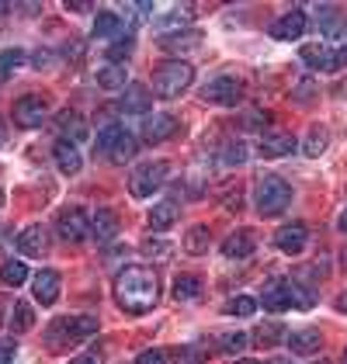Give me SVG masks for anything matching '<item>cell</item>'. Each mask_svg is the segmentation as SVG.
Segmentation results:
<instances>
[{
  "label": "cell",
  "mask_w": 347,
  "mask_h": 364,
  "mask_svg": "<svg viewBox=\"0 0 347 364\" xmlns=\"http://www.w3.org/2000/svg\"><path fill=\"white\" fill-rule=\"evenodd\" d=\"M115 299L125 312L143 316V312H149V309L156 306V299H160V281H156V274H153L149 267H139V264L122 267L115 278Z\"/></svg>",
  "instance_id": "obj_1"
},
{
  "label": "cell",
  "mask_w": 347,
  "mask_h": 364,
  "mask_svg": "<svg viewBox=\"0 0 347 364\" xmlns=\"http://www.w3.org/2000/svg\"><path fill=\"white\" fill-rule=\"evenodd\" d=\"M289 201H292V188L285 177H278V173L257 177V184H254V205H257L260 215H282L289 208Z\"/></svg>",
  "instance_id": "obj_2"
},
{
  "label": "cell",
  "mask_w": 347,
  "mask_h": 364,
  "mask_svg": "<svg viewBox=\"0 0 347 364\" xmlns=\"http://www.w3.org/2000/svg\"><path fill=\"white\" fill-rule=\"evenodd\" d=\"M94 333H97V319L94 316H63V319H56L49 326L46 343L53 350H66V347H73V343H80V340H87Z\"/></svg>",
  "instance_id": "obj_3"
},
{
  "label": "cell",
  "mask_w": 347,
  "mask_h": 364,
  "mask_svg": "<svg viewBox=\"0 0 347 364\" xmlns=\"http://www.w3.org/2000/svg\"><path fill=\"white\" fill-rule=\"evenodd\" d=\"M195 80V70H191V63H184V59H167V63H160L156 70H153V90L160 94V97H181L188 87Z\"/></svg>",
  "instance_id": "obj_4"
},
{
  "label": "cell",
  "mask_w": 347,
  "mask_h": 364,
  "mask_svg": "<svg viewBox=\"0 0 347 364\" xmlns=\"http://www.w3.org/2000/svg\"><path fill=\"white\" fill-rule=\"evenodd\" d=\"M164 181H167V164L153 160V164H143L129 177V191H132V198H149L164 188Z\"/></svg>",
  "instance_id": "obj_5"
},
{
  "label": "cell",
  "mask_w": 347,
  "mask_h": 364,
  "mask_svg": "<svg viewBox=\"0 0 347 364\" xmlns=\"http://www.w3.org/2000/svg\"><path fill=\"white\" fill-rule=\"evenodd\" d=\"M243 97V84L236 77H212L208 84L202 87V101L205 105H223V108H233L240 105Z\"/></svg>",
  "instance_id": "obj_6"
},
{
  "label": "cell",
  "mask_w": 347,
  "mask_h": 364,
  "mask_svg": "<svg viewBox=\"0 0 347 364\" xmlns=\"http://www.w3.org/2000/svg\"><path fill=\"white\" fill-rule=\"evenodd\" d=\"M49 114V97L46 94H25L18 105H14V125L21 129H38Z\"/></svg>",
  "instance_id": "obj_7"
},
{
  "label": "cell",
  "mask_w": 347,
  "mask_h": 364,
  "mask_svg": "<svg viewBox=\"0 0 347 364\" xmlns=\"http://www.w3.org/2000/svg\"><path fill=\"white\" fill-rule=\"evenodd\" d=\"M56 232L63 243H80L87 236V215L84 208H63L56 219Z\"/></svg>",
  "instance_id": "obj_8"
},
{
  "label": "cell",
  "mask_w": 347,
  "mask_h": 364,
  "mask_svg": "<svg viewBox=\"0 0 347 364\" xmlns=\"http://www.w3.org/2000/svg\"><path fill=\"white\" fill-rule=\"evenodd\" d=\"M306 243H309V229L302 223H289V225H282L278 232H274V247L282 253H302L306 250Z\"/></svg>",
  "instance_id": "obj_9"
},
{
  "label": "cell",
  "mask_w": 347,
  "mask_h": 364,
  "mask_svg": "<svg viewBox=\"0 0 347 364\" xmlns=\"http://www.w3.org/2000/svg\"><path fill=\"white\" fill-rule=\"evenodd\" d=\"M295 306V281H271L264 288V309L271 312H285Z\"/></svg>",
  "instance_id": "obj_10"
},
{
  "label": "cell",
  "mask_w": 347,
  "mask_h": 364,
  "mask_svg": "<svg viewBox=\"0 0 347 364\" xmlns=\"http://www.w3.org/2000/svg\"><path fill=\"white\" fill-rule=\"evenodd\" d=\"M18 250L25 257H46L49 253V229L46 225H28L18 232Z\"/></svg>",
  "instance_id": "obj_11"
},
{
  "label": "cell",
  "mask_w": 347,
  "mask_h": 364,
  "mask_svg": "<svg viewBox=\"0 0 347 364\" xmlns=\"http://www.w3.org/2000/svg\"><path fill=\"white\" fill-rule=\"evenodd\" d=\"M285 343H289L292 354L313 358V354H319V347H323V336H319V330H313V326H302V330H295V333L285 336Z\"/></svg>",
  "instance_id": "obj_12"
},
{
  "label": "cell",
  "mask_w": 347,
  "mask_h": 364,
  "mask_svg": "<svg viewBox=\"0 0 347 364\" xmlns=\"http://www.w3.org/2000/svg\"><path fill=\"white\" fill-rule=\"evenodd\" d=\"M302 59H306V66L323 70V73H330V70H337V66H341V56H337L330 46H323V42H309V46H302Z\"/></svg>",
  "instance_id": "obj_13"
},
{
  "label": "cell",
  "mask_w": 347,
  "mask_h": 364,
  "mask_svg": "<svg viewBox=\"0 0 347 364\" xmlns=\"http://www.w3.org/2000/svg\"><path fill=\"white\" fill-rule=\"evenodd\" d=\"M53 160H56V167L63 170L66 177L80 173V167H84V156H80L77 142H66V139H59L56 146H53Z\"/></svg>",
  "instance_id": "obj_14"
},
{
  "label": "cell",
  "mask_w": 347,
  "mask_h": 364,
  "mask_svg": "<svg viewBox=\"0 0 347 364\" xmlns=\"http://www.w3.org/2000/svg\"><path fill=\"white\" fill-rule=\"evenodd\" d=\"M254 250H257V236H254V229H233L230 236H226V243H223V253L233 257V260L250 257Z\"/></svg>",
  "instance_id": "obj_15"
},
{
  "label": "cell",
  "mask_w": 347,
  "mask_h": 364,
  "mask_svg": "<svg viewBox=\"0 0 347 364\" xmlns=\"http://www.w3.org/2000/svg\"><path fill=\"white\" fill-rule=\"evenodd\" d=\"M177 132V118L174 114H146L143 122V139L146 142H164Z\"/></svg>",
  "instance_id": "obj_16"
},
{
  "label": "cell",
  "mask_w": 347,
  "mask_h": 364,
  "mask_svg": "<svg viewBox=\"0 0 347 364\" xmlns=\"http://www.w3.org/2000/svg\"><path fill=\"white\" fill-rule=\"evenodd\" d=\"M306 25H309L306 14H302V11H292V14H282V18L271 25V35L282 38V42H292V38H302Z\"/></svg>",
  "instance_id": "obj_17"
},
{
  "label": "cell",
  "mask_w": 347,
  "mask_h": 364,
  "mask_svg": "<svg viewBox=\"0 0 347 364\" xmlns=\"http://www.w3.org/2000/svg\"><path fill=\"white\" fill-rule=\"evenodd\" d=\"M31 291H35V299H38L42 306H56V299H59V274H56V271H38V274L31 278Z\"/></svg>",
  "instance_id": "obj_18"
},
{
  "label": "cell",
  "mask_w": 347,
  "mask_h": 364,
  "mask_svg": "<svg viewBox=\"0 0 347 364\" xmlns=\"http://www.w3.org/2000/svg\"><path fill=\"white\" fill-rule=\"evenodd\" d=\"M295 149V136L292 132H264L260 136V153L267 160H278V156H289Z\"/></svg>",
  "instance_id": "obj_19"
},
{
  "label": "cell",
  "mask_w": 347,
  "mask_h": 364,
  "mask_svg": "<svg viewBox=\"0 0 347 364\" xmlns=\"http://www.w3.org/2000/svg\"><path fill=\"white\" fill-rule=\"evenodd\" d=\"M90 232H94L97 243H112L118 236V215L112 208H97L94 219H90Z\"/></svg>",
  "instance_id": "obj_20"
},
{
  "label": "cell",
  "mask_w": 347,
  "mask_h": 364,
  "mask_svg": "<svg viewBox=\"0 0 347 364\" xmlns=\"http://www.w3.org/2000/svg\"><path fill=\"white\" fill-rule=\"evenodd\" d=\"M4 326L14 330V333H28L31 326H35V312H31V306H25V302H11Z\"/></svg>",
  "instance_id": "obj_21"
},
{
  "label": "cell",
  "mask_w": 347,
  "mask_h": 364,
  "mask_svg": "<svg viewBox=\"0 0 347 364\" xmlns=\"http://www.w3.org/2000/svg\"><path fill=\"white\" fill-rule=\"evenodd\" d=\"M118 108H122V112H132V114L146 112V108H149V90L139 84H129L125 94H122V101H118Z\"/></svg>",
  "instance_id": "obj_22"
},
{
  "label": "cell",
  "mask_w": 347,
  "mask_h": 364,
  "mask_svg": "<svg viewBox=\"0 0 347 364\" xmlns=\"http://www.w3.org/2000/svg\"><path fill=\"white\" fill-rule=\"evenodd\" d=\"M156 42H160V49H167V53H184V49L198 46L202 35H198V31H174V35H160Z\"/></svg>",
  "instance_id": "obj_23"
},
{
  "label": "cell",
  "mask_w": 347,
  "mask_h": 364,
  "mask_svg": "<svg viewBox=\"0 0 347 364\" xmlns=\"http://www.w3.org/2000/svg\"><path fill=\"white\" fill-rule=\"evenodd\" d=\"M125 66H118V63H108V66H101L97 70V87H105V90H125Z\"/></svg>",
  "instance_id": "obj_24"
},
{
  "label": "cell",
  "mask_w": 347,
  "mask_h": 364,
  "mask_svg": "<svg viewBox=\"0 0 347 364\" xmlns=\"http://www.w3.org/2000/svg\"><path fill=\"white\" fill-rule=\"evenodd\" d=\"M59 132L66 136V142H80L87 136L84 118H80L77 112H63V114H59Z\"/></svg>",
  "instance_id": "obj_25"
},
{
  "label": "cell",
  "mask_w": 347,
  "mask_h": 364,
  "mask_svg": "<svg viewBox=\"0 0 347 364\" xmlns=\"http://www.w3.org/2000/svg\"><path fill=\"white\" fill-rule=\"evenodd\" d=\"M122 132H125V129H118V125H105V129L97 132V142H94V156L112 160V149H115V142Z\"/></svg>",
  "instance_id": "obj_26"
},
{
  "label": "cell",
  "mask_w": 347,
  "mask_h": 364,
  "mask_svg": "<svg viewBox=\"0 0 347 364\" xmlns=\"http://www.w3.org/2000/svg\"><path fill=\"white\" fill-rule=\"evenodd\" d=\"M0 281H4L7 288H21V284L28 281V267H25L21 260H4V264H0Z\"/></svg>",
  "instance_id": "obj_27"
},
{
  "label": "cell",
  "mask_w": 347,
  "mask_h": 364,
  "mask_svg": "<svg viewBox=\"0 0 347 364\" xmlns=\"http://www.w3.org/2000/svg\"><path fill=\"white\" fill-rule=\"evenodd\" d=\"M171 295L177 299V302H195V299H202V281L198 278H177L171 288Z\"/></svg>",
  "instance_id": "obj_28"
},
{
  "label": "cell",
  "mask_w": 347,
  "mask_h": 364,
  "mask_svg": "<svg viewBox=\"0 0 347 364\" xmlns=\"http://www.w3.org/2000/svg\"><path fill=\"white\" fill-rule=\"evenodd\" d=\"M174 223H177V205H174V201L153 205V212H149V229H171Z\"/></svg>",
  "instance_id": "obj_29"
},
{
  "label": "cell",
  "mask_w": 347,
  "mask_h": 364,
  "mask_svg": "<svg viewBox=\"0 0 347 364\" xmlns=\"http://www.w3.org/2000/svg\"><path fill=\"white\" fill-rule=\"evenodd\" d=\"M205 250H208V225H191L188 236H184V253L202 257Z\"/></svg>",
  "instance_id": "obj_30"
},
{
  "label": "cell",
  "mask_w": 347,
  "mask_h": 364,
  "mask_svg": "<svg viewBox=\"0 0 347 364\" xmlns=\"http://www.w3.org/2000/svg\"><path fill=\"white\" fill-rule=\"evenodd\" d=\"M223 312L226 316H254L257 312V299L254 295H233L230 302L223 306Z\"/></svg>",
  "instance_id": "obj_31"
},
{
  "label": "cell",
  "mask_w": 347,
  "mask_h": 364,
  "mask_svg": "<svg viewBox=\"0 0 347 364\" xmlns=\"http://www.w3.org/2000/svg\"><path fill=\"white\" fill-rule=\"evenodd\" d=\"M136 146H139V142L132 139L129 132H122L118 142H115V149H112V160H108V164H125V160H132V156H136Z\"/></svg>",
  "instance_id": "obj_32"
},
{
  "label": "cell",
  "mask_w": 347,
  "mask_h": 364,
  "mask_svg": "<svg viewBox=\"0 0 347 364\" xmlns=\"http://www.w3.org/2000/svg\"><path fill=\"white\" fill-rule=\"evenodd\" d=\"M282 340H285L282 323H264L257 330V347H274V343H282Z\"/></svg>",
  "instance_id": "obj_33"
},
{
  "label": "cell",
  "mask_w": 347,
  "mask_h": 364,
  "mask_svg": "<svg viewBox=\"0 0 347 364\" xmlns=\"http://www.w3.org/2000/svg\"><path fill=\"white\" fill-rule=\"evenodd\" d=\"M326 149V129L323 125H313L309 136H306V156H319Z\"/></svg>",
  "instance_id": "obj_34"
},
{
  "label": "cell",
  "mask_w": 347,
  "mask_h": 364,
  "mask_svg": "<svg viewBox=\"0 0 347 364\" xmlns=\"http://www.w3.org/2000/svg\"><path fill=\"white\" fill-rule=\"evenodd\" d=\"M125 25H122V18L118 14H97V21H94V35H115V31H122Z\"/></svg>",
  "instance_id": "obj_35"
},
{
  "label": "cell",
  "mask_w": 347,
  "mask_h": 364,
  "mask_svg": "<svg viewBox=\"0 0 347 364\" xmlns=\"http://www.w3.org/2000/svg\"><path fill=\"white\" fill-rule=\"evenodd\" d=\"M129 53H132V35L115 38V42L108 46V59H112V63H118V66H122V59H129Z\"/></svg>",
  "instance_id": "obj_36"
},
{
  "label": "cell",
  "mask_w": 347,
  "mask_h": 364,
  "mask_svg": "<svg viewBox=\"0 0 347 364\" xmlns=\"http://www.w3.org/2000/svg\"><path fill=\"white\" fill-rule=\"evenodd\" d=\"M243 347H247V333H240V330H236V333H226L219 340V350H223V354H240Z\"/></svg>",
  "instance_id": "obj_37"
},
{
  "label": "cell",
  "mask_w": 347,
  "mask_h": 364,
  "mask_svg": "<svg viewBox=\"0 0 347 364\" xmlns=\"http://www.w3.org/2000/svg\"><path fill=\"white\" fill-rule=\"evenodd\" d=\"M205 350H208V343H191V347L177 350V364H195V361H202Z\"/></svg>",
  "instance_id": "obj_38"
},
{
  "label": "cell",
  "mask_w": 347,
  "mask_h": 364,
  "mask_svg": "<svg viewBox=\"0 0 347 364\" xmlns=\"http://www.w3.org/2000/svg\"><path fill=\"white\" fill-rule=\"evenodd\" d=\"M243 156H247L243 142H230V146L223 149V164H226V167H240V164H243Z\"/></svg>",
  "instance_id": "obj_39"
},
{
  "label": "cell",
  "mask_w": 347,
  "mask_h": 364,
  "mask_svg": "<svg viewBox=\"0 0 347 364\" xmlns=\"http://www.w3.org/2000/svg\"><path fill=\"white\" fill-rule=\"evenodd\" d=\"M21 59H25V53H21V49H7V53L0 56V77H4L11 66H21Z\"/></svg>",
  "instance_id": "obj_40"
},
{
  "label": "cell",
  "mask_w": 347,
  "mask_h": 364,
  "mask_svg": "<svg viewBox=\"0 0 347 364\" xmlns=\"http://www.w3.org/2000/svg\"><path fill=\"white\" fill-rule=\"evenodd\" d=\"M143 250H146V257H156V260H164V257L171 253V247H167V240H149Z\"/></svg>",
  "instance_id": "obj_41"
},
{
  "label": "cell",
  "mask_w": 347,
  "mask_h": 364,
  "mask_svg": "<svg viewBox=\"0 0 347 364\" xmlns=\"http://www.w3.org/2000/svg\"><path fill=\"white\" fill-rule=\"evenodd\" d=\"M14 354H18V347H14V340H7V336H0V364H11V361H14Z\"/></svg>",
  "instance_id": "obj_42"
},
{
  "label": "cell",
  "mask_w": 347,
  "mask_h": 364,
  "mask_svg": "<svg viewBox=\"0 0 347 364\" xmlns=\"http://www.w3.org/2000/svg\"><path fill=\"white\" fill-rule=\"evenodd\" d=\"M136 364H167V358H164V350H143L139 358H136Z\"/></svg>",
  "instance_id": "obj_43"
},
{
  "label": "cell",
  "mask_w": 347,
  "mask_h": 364,
  "mask_svg": "<svg viewBox=\"0 0 347 364\" xmlns=\"http://www.w3.org/2000/svg\"><path fill=\"white\" fill-rule=\"evenodd\" d=\"M70 364H101V358L97 354H84V358H77V361H70Z\"/></svg>",
  "instance_id": "obj_44"
},
{
  "label": "cell",
  "mask_w": 347,
  "mask_h": 364,
  "mask_svg": "<svg viewBox=\"0 0 347 364\" xmlns=\"http://www.w3.org/2000/svg\"><path fill=\"white\" fill-rule=\"evenodd\" d=\"M337 309H341V312H347V291H341V299H337Z\"/></svg>",
  "instance_id": "obj_45"
},
{
  "label": "cell",
  "mask_w": 347,
  "mask_h": 364,
  "mask_svg": "<svg viewBox=\"0 0 347 364\" xmlns=\"http://www.w3.org/2000/svg\"><path fill=\"white\" fill-rule=\"evenodd\" d=\"M337 225H341V232H347V208H344V215H341V223Z\"/></svg>",
  "instance_id": "obj_46"
},
{
  "label": "cell",
  "mask_w": 347,
  "mask_h": 364,
  "mask_svg": "<svg viewBox=\"0 0 347 364\" xmlns=\"http://www.w3.org/2000/svg\"><path fill=\"white\" fill-rule=\"evenodd\" d=\"M341 264H344V271H347V247H344V253H341Z\"/></svg>",
  "instance_id": "obj_47"
},
{
  "label": "cell",
  "mask_w": 347,
  "mask_h": 364,
  "mask_svg": "<svg viewBox=\"0 0 347 364\" xmlns=\"http://www.w3.org/2000/svg\"><path fill=\"white\" fill-rule=\"evenodd\" d=\"M341 364H347V350H344V358H341Z\"/></svg>",
  "instance_id": "obj_48"
},
{
  "label": "cell",
  "mask_w": 347,
  "mask_h": 364,
  "mask_svg": "<svg viewBox=\"0 0 347 364\" xmlns=\"http://www.w3.org/2000/svg\"><path fill=\"white\" fill-rule=\"evenodd\" d=\"M236 364H257V361H236Z\"/></svg>",
  "instance_id": "obj_49"
},
{
  "label": "cell",
  "mask_w": 347,
  "mask_h": 364,
  "mask_svg": "<svg viewBox=\"0 0 347 364\" xmlns=\"http://www.w3.org/2000/svg\"><path fill=\"white\" fill-rule=\"evenodd\" d=\"M341 59H344V63H347V49H344V56H341Z\"/></svg>",
  "instance_id": "obj_50"
}]
</instances>
